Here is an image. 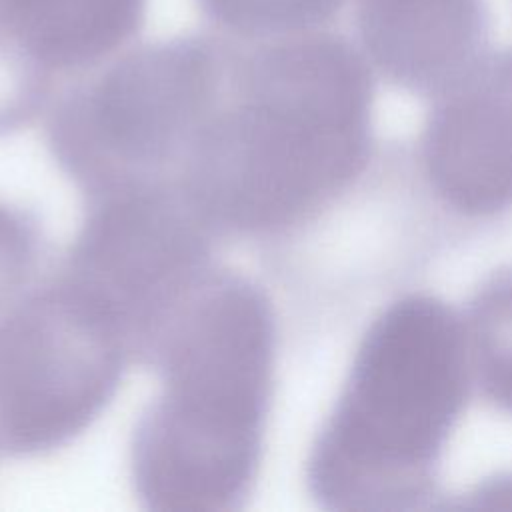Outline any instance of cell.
I'll return each mask as SVG.
<instances>
[{
    "mask_svg": "<svg viewBox=\"0 0 512 512\" xmlns=\"http://www.w3.org/2000/svg\"><path fill=\"white\" fill-rule=\"evenodd\" d=\"M462 328L472 382L494 408L512 414V266L476 288Z\"/></svg>",
    "mask_w": 512,
    "mask_h": 512,
    "instance_id": "obj_5",
    "label": "cell"
},
{
    "mask_svg": "<svg viewBox=\"0 0 512 512\" xmlns=\"http://www.w3.org/2000/svg\"><path fill=\"white\" fill-rule=\"evenodd\" d=\"M356 28L388 82L438 94L482 56L490 18L484 0H356Z\"/></svg>",
    "mask_w": 512,
    "mask_h": 512,
    "instance_id": "obj_4",
    "label": "cell"
},
{
    "mask_svg": "<svg viewBox=\"0 0 512 512\" xmlns=\"http://www.w3.org/2000/svg\"><path fill=\"white\" fill-rule=\"evenodd\" d=\"M472 384L462 318L408 294L366 330L316 448L318 494L344 510H408L434 488Z\"/></svg>",
    "mask_w": 512,
    "mask_h": 512,
    "instance_id": "obj_1",
    "label": "cell"
},
{
    "mask_svg": "<svg viewBox=\"0 0 512 512\" xmlns=\"http://www.w3.org/2000/svg\"><path fill=\"white\" fill-rule=\"evenodd\" d=\"M146 0H0V106L40 98L58 80L120 50Z\"/></svg>",
    "mask_w": 512,
    "mask_h": 512,
    "instance_id": "obj_3",
    "label": "cell"
},
{
    "mask_svg": "<svg viewBox=\"0 0 512 512\" xmlns=\"http://www.w3.org/2000/svg\"><path fill=\"white\" fill-rule=\"evenodd\" d=\"M436 100L420 164L436 198L470 218L512 206V46L480 56Z\"/></svg>",
    "mask_w": 512,
    "mask_h": 512,
    "instance_id": "obj_2",
    "label": "cell"
},
{
    "mask_svg": "<svg viewBox=\"0 0 512 512\" xmlns=\"http://www.w3.org/2000/svg\"><path fill=\"white\" fill-rule=\"evenodd\" d=\"M202 12L226 32L252 40L314 30L344 0H198Z\"/></svg>",
    "mask_w": 512,
    "mask_h": 512,
    "instance_id": "obj_6",
    "label": "cell"
}]
</instances>
